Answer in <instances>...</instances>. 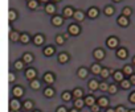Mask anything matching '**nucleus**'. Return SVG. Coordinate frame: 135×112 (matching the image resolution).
<instances>
[{
	"mask_svg": "<svg viewBox=\"0 0 135 112\" xmlns=\"http://www.w3.org/2000/svg\"><path fill=\"white\" fill-rule=\"evenodd\" d=\"M106 45H107L110 49H117V46L119 45V40H118V37H114V36L109 37L107 41H106Z\"/></svg>",
	"mask_w": 135,
	"mask_h": 112,
	"instance_id": "nucleus-1",
	"label": "nucleus"
},
{
	"mask_svg": "<svg viewBox=\"0 0 135 112\" xmlns=\"http://www.w3.org/2000/svg\"><path fill=\"white\" fill-rule=\"evenodd\" d=\"M68 32H69V34H72V36H78L81 33V29L77 24H70L69 26H68Z\"/></svg>",
	"mask_w": 135,
	"mask_h": 112,
	"instance_id": "nucleus-2",
	"label": "nucleus"
},
{
	"mask_svg": "<svg viewBox=\"0 0 135 112\" xmlns=\"http://www.w3.org/2000/svg\"><path fill=\"white\" fill-rule=\"evenodd\" d=\"M93 55H94V58H95L97 61H102V60L106 57V53H105L102 49H95V50L93 51Z\"/></svg>",
	"mask_w": 135,
	"mask_h": 112,
	"instance_id": "nucleus-3",
	"label": "nucleus"
},
{
	"mask_svg": "<svg viewBox=\"0 0 135 112\" xmlns=\"http://www.w3.org/2000/svg\"><path fill=\"white\" fill-rule=\"evenodd\" d=\"M117 23H118L120 26L126 28V26H128V24H130V20H128V17H127V16H123V15H120V16L117 19Z\"/></svg>",
	"mask_w": 135,
	"mask_h": 112,
	"instance_id": "nucleus-4",
	"label": "nucleus"
},
{
	"mask_svg": "<svg viewBox=\"0 0 135 112\" xmlns=\"http://www.w3.org/2000/svg\"><path fill=\"white\" fill-rule=\"evenodd\" d=\"M36 77H37V71L35 69H28L25 71V78L28 81H33V79H36Z\"/></svg>",
	"mask_w": 135,
	"mask_h": 112,
	"instance_id": "nucleus-5",
	"label": "nucleus"
},
{
	"mask_svg": "<svg viewBox=\"0 0 135 112\" xmlns=\"http://www.w3.org/2000/svg\"><path fill=\"white\" fill-rule=\"evenodd\" d=\"M54 81H56V77H54L53 73H45L44 74V82L45 83L52 84V83H54Z\"/></svg>",
	"mask_w": 135,
	"mask_h": 112,
	"instance_id": "nucleus-6",
	"label": "nucleus"
},
{
	"mask_svg": "<svg viewBox=\"0 0 135 112\" xmlns=\"http://www.w3.org/2000/svg\"><path fill=\"white\" fill-rule=\"evenodd\" d=\"M12 94H13L15 98H21L24 95V88L21 86H15L13 90H12Z\"/></svg>",
	"mask_w": 135,
	"mask_h": 112,
	"instance_id": "nucleus-7",
	"label": "nucleus"
},
{
	"mask_svg": "<svg viewBox=\"0 0 135 112\" xmlns=\"http://www.w3.org/2000/svg\"><path fill=\"white\" fill-rule=\"evenodd\" d=\"M117 57H118L119 60H126V58L128 57V51H127L124 47H120V49L117 50Z\"/></svg>",
	"mask_w": 135,
	"mask_h": 112,
	"instance_id": "nucleus-8",
	"label": "nucleus"
},
{
	"mask_svg": "<svg viewBox=\"0 0 135 112\" xmlns=\"http://www.w3.org/2000/svg\"><path fill=\"white\" fill-rule=\"evenodd\" d=\"M98 15H99V11H98L97 7H91V8L88 9V17L95 19V17H98Z\"/></svg>",
	"mask_w": 135,
	"mask_h": 112,
	"instance_id": "nucleus-9",
	"label": "nucleus"
},
{
	"mask_svg": "<svg viewBox=\"0 0 135 112\" xmlns=\"http://www.w3.org/2000/svg\"><path fill=\"white\" fill-rule=\"evenodd\" d=\"M50 21H52V25H54V26H61V25L64 24V17H62V16H53Z\"/></svg>",
	"mask_w": 135,
	"mask_h": 112,
	"instance_id": "nucleus-10",
	"label": "nucleus"
},
{
	"mask_svg": "<svg viewBox=\"0 0 135 112\" xmlns=\"http://www.w3.org/2000/svg\"><path fill=\"white\" fill-rule=\"evenodd\" d=\"M17 99H19V98H15V99H12L11 103H9L11 109H13V111H20V108H21V103H20Z\"/></svg>",
	"mask_w": 135,
	"mask_h": 112,
	"instance_id": "nucleus-11",
	"label": "nucleus"
},
{
	"mask_svg": "<svg viewBox=\"0 0 135 112\" xmlns=\"http://www.w3.org/2000/svg\"><path fill=\"white\" fill-rule=\"evenodd\" d=\"M74 12H76V11H74L72 7H65L64 11H62V15H64V17L68 19V17H73V16H74Z\"/></svg>",
	"mask_w": 135,
	"mask_h": 112,
	"instance_id": "nucleus-12",
	"label": "nucleus"
},
{
	"mask_svg": "<svg viewBox=\"0 0 135 112\" xmlns=\"http://www.w3.org/2000/svg\"><path fill=\"white\" fill-rule=\"evenodd\" d=\"M44 41H45V37H44L42 34H36V36L33 37V44H35L36 46H41V45L44 44Z\"/></svg>",
	"mask_w": 135,
	"mask_h": 112,
	"instance_id": "nucleus-13",
	"label": "nucleus"
},
{
	"mask_svg": "<svg viewBox=\"0 0 135 112\" xmlns=\"http://www.w3.org/2000/svg\"><path fill=\"white\" fill-rule=\"evenodd\" d=\"M89 90H90V91L99 90V82H98L97 79H90V81H89Z\"/></svg>",
	"mask_w": 135,
	"mask_h": 112,
	"instance_id": "nucleus-14",
	"label": "nucleus"
},
{
	"mask_svg": "<svg viewBox=\"0 0 135 112\" xmlns=\"http://www.w3.org/2000/svg\"><path fill=\"white\" fill-rule=\"evenodd\" d=\"M77 75H78V78L85 79V78L89 75V71H88V69H86V67H80V69L77 70Z\"/></svg>",
	"mask_w": 135,
	"mask_h": 112,
	"instance_id": "nucleus-15",
	"label": "nucleus"
},
{
	"mask_svg": "<svg viewBox=\"0 0 135 112\" xmlns=\"http://www.w3.org/2000/svg\"><path fill=\"white\" fill-rule=\"evenodd\" d=\"M69 58L70 57H69V54H68V53H64L62 51V53L58 54V62L60 63H66L68 61H69Z\"/></svg>",
	"mask_w": 135,
	"mask_h": 112,
	"instance_id": "nucleus-16",
	"label": "nucleus"
},
{
	"mask_svg": "<svg viewBox=\"0 0 135 112\" xmlns=\"http://www.w3.org/2000/svg\"><path fill=\"white\" fill-rule=\"evenodd\" d=\"M20 37H21V34H20L19 32H15V30L9 32V38H11L12 42H17V41H20Z\"/></svg>",
	"mask_w": 135,
	"mask_h": 112,
	"instance_id": "nucleus-17",
	"label": "nucleus"
},
{
	"mask_svg": "<svg viewBox=\"0 0 135 112\" xmlns=\"http://www.w3.org/2000/svg\"><path fill=\"white\" fill-rule=\"evenodd\" d=\"M73 96H74V95H73V92H70V91H64L62 95H61V98H62L64 102H70Z\"/></svg>",
	"mask_w": 135,
	"mask_h": 112,
	"instance_id": "nucleus-18",
	"label": "nucleus"
},
{
	"mask_svg": "<svg viewBox=\"0 0 135 112\" xmlns=\"http://www.w3.org/2000/svg\"><path fill=\"white\" fill-rule=\"evenodd\" d=\"M33 60H35V57H33L32 53H25V54L23 55V61H24L25 63H32Z\"/></svg>",
	"mask_w": 135,
	"mask_h": 112,
	"instance_id": "nucleus-19",
	"label": "nucleus"
},
{
	"mask_svg": "<svg viewBox=\"0 0 135 112\" xmlns=\"http://www.w3.org/2000/svg\"><path fill=\"white\" fill-rule=\"evenodd\" d=\"M90 70H91V73L93 74H101V71H102V67H101V65L99 63H93L91 65V67H90Z\"/></svg>",
	"mask_w": 135,
	"mask_h": 112,
	"instance_id": "nucleus-20",
	"label": "nucleus"
},
{
	"mask_svg": "<svg viewBox=\"0 0 135 112\" xmlns=\"http://www.w3.org/2000/svg\"><path fill=\"white\" fill-rule=\"evenodd\" d=\"M123 79H124V73L123 71H115L114 73V81L115 82H119L120 83Z\"/></svg>",
	"mask_w": 135,
	"mask_h": 112,
	"instance_id": "nucleus-21",
	"label": "nucleus"
},
{
	"mask_svg": "<svg viewBox=\"0 0 135 112\" xmlns=\"http://www.w3.org/2000/svg\"><path fill=\"white\" fill-rule=\"evenodd\" d=\"M54 51H56V49H54L53 46H46V47L44 49V54H45V57H52V55L54 54Z\"/></svg>",
	"mask_w": 135,
	"mask_h": 112,
	"instance_id": "nucleus-22",
	"label": "nucleus"
},
{
	"mask_svg": "<svg viewBox=\"0 0 135 112\" xmlns=\"http://www.w3.org/2000/svg\"><path fill=\"white\" fill-rule=\"evenodd\" d=\"M45 12H46L48 15H54V12H56V7H54L52 3H48V4L45 6Z\"/></svg>",
	"mask_w": 135,
	"mask_h": 112,
	"instance_id": "nucleus-23",
	"label": "nucleus"
},
{
	"mask_svg": "<svg viewBox=\"0 0 135 112\" xmlns=\"http://www.w3.org/2000/svg\"><path fill=\"white\" fill-rule=\"evenodd\" d=\"M73 17H74V20H76V21H82V20L85 19V13H84L82 11H76Z\"/></svg>",
	"mask_w": 135,
	"mask_h": 112,
	"instance_id": "nucleus-24",
	"label": "nucleus"
},
{
	"mask_svg": "<svg viewBox=\"0 0 135 112\" xmlns=\"http://www.w3.org/2000/svg\"><path fill=\"white\" fill-rule=\"evenodd\" d=\"M29 87L33 88V90H38V88L41 87V83H40V81L33 79V81H29Z\"/></svg>",
	"mask_w": 135,
	"mask_h": 112,
	"instance_id": "nucleus-25",
	"label": "nucleus"
},
{
	"mask_svg": "<svg viewBox=\"0 0 135 112\" xmlns=\"http://www.w3.org/2000/svg\"><path fill=\"white\" fill-rule=\"evenodd\" d=\"M131 86H132V83H131L130 79H123V81L120 82V87H122L123 90H128Z\"/></svg>",
	"mask_w": 135,
	"mask_h": 112,
	"instance_id": "nucleus-26",
	"label": "nucleus"
},
{
	"mask_svg": "<svg viewBox=\"0 0 135 112\" xmlns=\"http://www.w3.org/2000/svg\"><path fill=\"white\" fill-rule=\"evenodd\" d=\"M85 104L86 105H94L95 104V99H94V96L93 95H88L86 98H85Z\"/></svg>",
	"mask_w": 135,
	"mask_h": 112,
	"instance_id": "nucleus-27",
	"label": "nucleus"
},
{
	"mask_svg": "<svg viewBox=\"0 0 135 112\" xmlns=\"http://www.w3.org/2000/svg\"><path fill=\"white\" fill-rule=\"evenodd\" d=\"M123 73H124V75H127V77H130V75H132L134 74V70H132V66H130V65H126L124 67H123V70H122Z\"/></svg>",
	"mask_w": 135,
	"mask_h": 112,
	"instance_id": "nucleus-28",
	"label": "nucleus"
},
{
	"mask_svg": "<svg viewBox=\"0 0 135 112\" xmlns=\"http://www.w3.org/2000/svg\"><path fill=\"white\" fill-rule=\"evenodd\" d=\"M84 105H86V104H85V100H84L82 98H78V99H76V102H74V107H76V108L81 109Z\"/></svg>",
	"mask_w": 135,
	"mask_h": 112,
	"instance_id": "nucleus-29",
	"label": "nucleus"
},
{
	"mask_svg": "<svg viewBox=\"0 0 135 112\" xmlns=\"http://www.w3.org/2000/svg\"><path fill=\"white\" fill-rule=\"evenodd\" d=\"M28 8L29 9H37L38 8V0H29L28 2Z\"/></svg>",
	"mask_w": 135,
	"mask_h": 112,
	"instance_id": "nucleus-30",
	"label": "nucleus"
},
{
	"mask_svg": "<svg viewBox=\"0 0 135 112\" xmlns=\"http://www.w3.org/2000/svg\"><path fill=\"white\" fill-rule=\"evenodd\" d=\"M114 7H111V6H107V7H105V9H103V13L106 15V16H113L114 15Z\"/></svg>",
	"mask_w": 135,
	"mask_h": 112,
	"instance_id": "nucleus-31",
	"label": "nucleus"
},
{
	"mask_svg": "<svg viewBox=\"0 0 135 112\" xmlns=\"http://www.w3.org/2000/svg\"><path fill=\"white\" fill-rule=\"evenodd\" d=\"M16 19H17L16 11H15V9H9V12H8V20H9V21H15Z\"/></svg>",
	"mask_w": 135,
	"mask_h": 112,
	"instance_id": "nucleus-32",
	"label": "nucleus"
},
{
	"mask_svg": "<svg viewBox=\"0 0 135 112\" xmlns=\"http://www.w3.org/2000/svg\"><path fill=\"white\" fill-rule=\"evenodd\" d=\"M23 107H24L27 111H31V109L35 107V104H33V102H32V100H25V102L23 103Z\"/></svg>",
	"mask_w": 135,
	"mask_h": 112,
	"instance_id": "nucleus-33",
	"label": "nucleus"
},
{
	"mask_svg": "<svg viewBox=\"0 0 135 112\" xmlns=\"http://www.w3.org/2000/svg\"><path fill=\"white\" fill-rule=\"evenodd\" d=\"M24 65H25V62H24L23 60H21V61L19 60V61H16V62L13 63V66H15L16 70H23V69H24Z\"/></svg>",
	"mask_w": 135,
	"mask_h": 112,
	"instance_id": "nucleus-34",
	"label": "nucleus"
},
{
	"mask_svg": "<svg viewBox=\"0 0 135 112\" xmlns=\"http://www.w3.org/2000/svg\"><path fill=\"white\" fill-rule=\"evenodd\" d=\"M110 73H111V70L110 69H102V71H101V78H103V79H107L109 78V75H110Z\"/></svg>",
	"mask_w": 135,
	"mask_h": 112,
	"instance_id": "nucleus-35",
	"label": "nucleus"
},
{
	"mask_svg": "<svg viewBox=\"0 0 135 112\" xmlns=\"http://www.w3.org/2000/svg\"><path fill=\"white\" fill-rule=\"evenodd\" d=\"M44 95H45L46 98H52V96L54 95V90H53L52 87H46L45 91H44Z\"/></svg>",
	"mask_w": 135,
	"mask_h": 112,
	"instance_id": "nucleus-36",
	"label": "nucleus"
},
{
	"mask_svg": "<svg viewBox=\"0 0 135 112\" xmlns=\"http://www.w3.org/2000/svg\"><path fill=\"white\" fill-rule=\"evenodd\" d=\"M98 104H99L101 107H105V108H106V107L109 105V99H107V98H99V99H98Z\"/></svg>",
	"mask_w": 135,
	"mask_h": 112,
	"instance_id": "nucleus-37",
	"label": "nucleus"
},
{
	"mask_svg": "<svg viewBox=\"0 0 135 112\" xmlns=\"http://www.w3.org/2000/svg\"><path fill=\"white\" fill-rule=\"evenodd\" d=\"M29 40H31V37H29V34H28V33H23V34H21V37H20L21 44H28V42H29Z\"/></svg>",
	"mask_w": 135,
	"mask_h": 112,
	"instance_id": "nucleus-38",
	"label": "nucleus"
},
{
	"mask_svg": "<svg viewBox=\"0 0 135 112\" xmlns=\"http://www.w3.org/2000/svg\"><path fill=\"white\" fill-rule=\"evenodd\" d=\"M73 95H74V98H76V99H78V98H82V95H84V91H82L81 88H74V90H73Z\"/></svg>",
	"mask_w": 135,
	"mask_h": 112,
	"instance_id": "nucleus-39",
	"label": "nucleus"
},
{
	"mask_svg": "<svg viewBox=\"0 0 135 112\" xmlns=\"http://www.w3.org/2000/svg\"><path fill=\"white\" fill-rule=\"evenodd\" d=\"M131 13H132V11H131V8H130V7H124V8H123V11H122V15H123V16H127V17H130V16H131Z\"/></svg>",
	"mask_w": 135,
	"mask_h": 112,
	"instance_id": "nucleus-40",
	"label": "nucleus"
},
{
	"mask_svg": "<svg viewBox=\"0 0 135 112\" xmlns=\"http://www.w3.org/2000/svg\"><path fill=\"white\" fill-rule=\"evenodd\" d=\"M109 87H110V84H107L106 82H102V83H99V90L101 91H109Z\"/></svg>",
	"mask_w": 135,
	"mask_h": 112,
	"instance_id": "nucleus-41",
	"label": "nucleus"
},
{
	"mask_svg": "<svg viewBox=\"0 0 135 112\" xmlns=\"http://www.w3.org/2000/svg\"><path fill=\"white\" fill-rule=\"evenodd\" d=\"M56 42H57V45H62V44L65 42V37L61 36V34H58V36L56 37Z\"/></svg>",
	"mask_w": 135,
	"mask_h": 112,
	"instance_id": "nucleus-42",
	"label": "nucleus"
},
{
	"mask_svg": "<svg viewBox=\"0 0 135 112\" xmlns=\"http://www.w3.org/2000/svg\"><path fill=\"white\" fill-rule=\"evenodd\" d=\"M15 81H16V75L9 71V73H8V82H9V83H13Z\"/></svg>",
	"mask_w": 135,
	"mask_h": 112,
	"instance_id": "nucleus-43",
	"label": "nucleus"
},
{
	"mask_svg": "<svg viewBox=\"0 0 135 112\" xmlns=\"http://www.w3.org/2000/svg\"><path fill=\"white\" fill-rule=\"evenodd\" d=\"M117 91H118L117 84H110V87H109V92H110V94H115Z\"/></svg>",
	"mask_w": 135,
	"mask_h": 112,
	"instance_id": "nucleus-44",
	"label": "nucleus"
},
{
	"mask_svg": "<svg viewBox=\"0 0 135 112\" xmlns=\"http://www.w3.org/2000/svg\"><path fill=\"white\" fill-rule=\"evenodd\" d=\"M102 107L97 103V104H94V105H91V112H99V109H101Z\"/></svg>",
	"mask_w": 135,
	"mask_h": 112,
	"instance_id": "nucleus-45",
	"label": "nucleus"
},
{
	"mask_svg": "<svg viewBox=\"0 0 135 112\" xmlns=\"http://www.w3.org/2000/svg\"><path fill=\"white\" fill-rule=\"evenodd\" d=\"M115 112H127V109H126L123 105H118V107L115 108Z\"/></svg>",
	"mask_w": 135,
	"mask_h": 112,
	"instance_id": "nucleus-46",
	"label": "nucleus"
},
{
	"mask_svg": "<svg viewBox=\"0 0 135 112\" xmlns=\"http://www.w3.org/2000/svg\"><path fill=\"white\" fill-rule=\"evenodd\" d=\"M128 100H130L132 104H135V91L130 94V96H128Z\"/></svg>",
	"mask_w": 135,
	"mask_h": 112,
	"instance_id": "nucleus-47",
	"label": "nucleus"
},
{
	"mask_svg": "<svg viewBox=\"0 0 135 112\" xmlns=\"http://www.w3.org/2000/svg\"><path fill=\"white\" fill-rule=\"evenodd\" d=\"M57 112H68V109L62 105V107H58V108H57Z\"/></svg>",
	"mask_w": 135,
	"mask_h": 112,
	"instance_id": "nucleus-48",
	"label": "nucleus"
},
{
	"mask_svg": "<svg viewBox=\"0 0 135 112\" xmlns=\"http://www.w3.org/2000/svg\"><path fill=\"white\" fill-rule=\"evenodd\" d=\"M130 81H131V83H132V86H135V74H132V75H130Z\"/></svg>",
	"mask_w": 135,
	"mask_h": 112,
	"instance_id": "nucleus-49",
	"label": "nucleus"
},
{
	"mask_svg": "<svg viewBox=\"0 0 135 112\" xmlns=\"http://www.w3.org/2000/svg\"><path fill=\"white\" fill-rule=\"evenodd\" d=\"M69 112H80V109H78V108H76V107H74V108H72V109H70V111H69Z\"/></svg>",
	"mask_w": 135,
	"mask_h": 112,
	"instance_id": "nucleus-50",
	"label": "nucleus"
},
{
	"mask_svg": "<svg viewBox=\"0 0 135 112\" xmlns=\"http://www.w3.org/2000/svg\"><path fill=\"white\" fill-rule=\"evenodd\" d=\"M106 112H115V109H113V108H107Z\"/></svg>",
	"mask_w": 135,
	"mask_h": 112,
	"instance_id": "nucleus-51",
	"label": "nucleus"
},
{
	"mask_svg": "<svg viewBox=\"0 0 135 112\" xmlns=\"http://www.w3.org/2000/svg\"><path fill=\"white\" fill-rule=\"evenodd\" d=\"M114 3H119V2H122V0H113Z\"/></svg>",
	"mask_w": 135,
	"mask_h": 112,
	"instance_id": "nucleus-52",
	"label": "nucleus"
},
{
	"mask_svg": "<svg viewBox=\"0 0 135 112\" xmlns=\"http://www.w3.org/2000/svg\"><path fill=\"white\" fill-rule=\"evenodd\" d=\"M40 2H42V3H46V2H48V0H40Z\"/></svg>",
	"mask_w": 135,
	"mask_h": 112,
	"instance_id": "nucleus-53",
	"label": "nucleus"
},
{
	"mask_svg": "<svg viewBox=\"0 0 135 112\" xmlns=\"http://www.w3.org/2000/svg\"><path fill=\"white\" fill-rule=\"evenodd\" d=\"M132 63H134V65H135V57H134V58H132Z\"/></svg>",
	"mask_w": 135,
	"mask_h": 112,
	"instance_id": "nucleus-54",
	"label": "nucleus"
},
{
	"mask_svg": "<svg viewBox=\"0 0 135 112\" xmlns=\"http://www.w3.org/2000/svg\"><path fill=\"white\" fill-rule=\"evenodd\" d=\"M9 112H19V111H13V109H11V111H9Z\"/></svg>",
	"mask_w": 135,
	"mask_h": 112,
	"instance_id": "nucleus-55",
	"label": "nucleus"
},
{
	"mask_svg": "<svg viewBox=\"0 0 135 112\" xmlns=\"http://www.w3.org/2000/svg\"><path fill=\"white\" fill-rule=\"evenodd\" d=\"M128 112H135V109H131V111H128Z\"/></svg>",
	"mask_w": 135,
	"mask_h": 112,
	"instance_id": "nucleus-56",
	"label": "nucleus"
},
{
	"mask_svg": "<svg viewBox=\"0 0 135 112\" xmlns=\"http://www.w3.org/2000/svg\"><path fill=\"white\" fill-rule=\"evenodd\" d=\"M53 2H61V0H53Z\"/></svg>",
	"mask_w": 135,
	"mask_h": 112,
	"instance_id": "nucleus-57",
	"label": "nucleus"
},
{
	"mask_svg": "<svg viewBox=\"0 0 135 112\" xmlns=\"http://www.w3.org/2000/svg\"><path fill=\"white\" fill-rule=\"evenodd\" d=\"M33 112H40V111H33Z\"/></svg>",
	"mask_w": 135,
	"mask_h": 112,
	"instance_id": "nucleus-58",
	"label": "nucleus"
},
{
	"mask_svg": "<svg viewBox=\"0 0 135 112\" xmlns=\"http://www.w3.org/2000/svg\"><path fill=\"white\" fill-rule=\"evenodd\" d=\"M28 2H29V0H28Z\"/></svg>",
	"mask_w": 135,
	"mask_h": 112,
	"instance_id": "nucleus-59",
	"label": "nucleus"
}]
</instances>
